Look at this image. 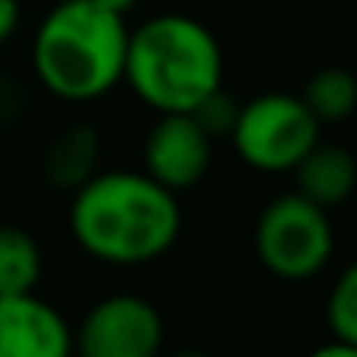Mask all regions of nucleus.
I'll list each match as a JSON object with an SVG mask.
<instances>
[{
	"label": "nucleus",
	"instance_id": "nucleus-6",
	"mask_svg": "<svg viewBox=\"0 0 357 357\" xmlns=\"http://www.w3.org/2000/svg\"><path fill=\"white\" fill-rule=\"evenodd\" d=\"M161 312L137 294H109L88 308L74 333L77 357H161Z\"/></svg>",
	"mask_w": 357,
	"mask_h": 357
},
{
	"label": "nucleus",
	"instance_id": "nucleus-14",
	"mask_svg": "<svg viewBox=\"0 0 357 357\" xmlns=\"http://www.w3.org/2000/svg\"><path fill=\"white\" fill-rule=\"evenodd\" d=\"M238 105L242 102H235L225 88H218V91H211L190 116L204 126V133L214 140V137H228L231 133V126H235V116H238Z\"/></svg>",
	"mask_w": 357,
	"mask_h": 357
},
{
	"label": "nucleus",
	"instance_id": "nucleus-18",
	"mask_svg": "<svg viewBox=\"0 0 357 357\" xmlns=\"http://www.w3.org/2000/svg\"><path fill=\"white\" fill-rule=\"evenodd\" d=\"M172 357H211V354H204V350H178V354H172Z\"/></svg>",
	"mask_w": 357,
	"mask_h": 357
},
{
	"label": "nucleus",
	"instance_id": "nucleus-15",
	"mask_svg": "<svg viewBox=\"0 0 357 357\" xmlns=\"http://www.w3.org/2000/svg\"><path fill=\"white\" fill-rule=\"evenodd\" d=\"M22 25V4L18 0H0V46H4Z\"/></svg>",
	"mask_w": 357,
	"mask_h": 357
},
{
	"label": "nucleus",
	"instance_id": "nucleus-1",
	"mask_svg": "<svg viewBox=\"0 0 357 357\" xmlns=\"http://www.w3.org/2000/svg\"><path fill=\"white\" fill-rule=\"evenodd\" d=\"M70 235L98 263L144 266L165 256L183 231L178 193L140 168H98L70 193Z\"/></svg>",
	"mask_w": 357,
	"mask_h": 357
},
{
	"label": "nucleus",
	"instance_id": "nucleus-13",
	"mask_svg": "<svg viewBox=\"0 0 357 357\" xmlns=\"http://www.w3.org/2000/svg\"><path fill=\"white\" fill-rule=\"evenodd\" d=\"M326 322H329L333 340L357 347V270L354 266H347L336 277L326 301Z\"/></svg>",
	"mask_w": 357,
	"mask_h": 357
},
{
	"label": "nucleus",
	"instance_id": "nucleus-19",
	"mask_svg": "<svg viewBox=\"0 0 357 357\" xmlns=\"http://www.w3.org/2000/svg\"><path fill=\"white\" fill-rule=\"evenodd\" d=\"M53 4H56V0H53Z\"/></svg>",
	"mask_w": 357,
	"mask_h": 357
},
{
	"label": "nucleus",
	"instance_id": "nucleus-3",
	"mask_svg": "<svg viewBox=\"0 0 357 357\" xmlns=\"http://www.w3.org/2000/svg\"><path fill=\"white\" fill-rule=\"evenodd\" d=\"M130 25L91 0H56L32 36L36 81L63 102H95L123 84Z\"/></svg>",
	"mask_w": 357,
	"mask_h": 357
},
{
	"label": "nucleus",
	"instance_id": "nucleus-4",
	"mask_svg": "<svg viewBox=\"0 0 357 357\" xmlns=\"http://www.w3.org/2000/svg\"><path fill=\"white\" fill-rule=\"evenodd\" d=\"M319 130L322 123L308 112L301 95L266 91L238 105L228 140L249 168L280 175L291 172L319 144Z\"/></svg>",
	"mask_w": 357,
	"mask_h": 357
},
{
	"label": "nucleus",
	"instance_id": "nucleus-16",
	"mask_svg": "<svg viewBox=\"0 0 357 357\" xmlns=\"http://www.w3.org/2000/svg\"><path fill=\"white\" fill-rule=\"evenodd\" d=\"M308 357H357V347H350V343H340V340H329L326 347L312 350Z\"/></svg>",
	"mask_w": 357,
	"mask_h": 357
},
{
	"label": "nucleus",
	"instance_id": "nucleus-9",
	"mask_svg": "<svg viewBox=\"0 0 357 357\" xmlns=\"http://www.w3.org/2000/svg\"><path fill=\"white\" fill-rule=\"evenodd\" d=\"M294 193L312 200L322 211H333L354 197L357 186V161L347 147L340 144H315L294 168Z\"/></svg>",
	"mask_w": 357,
	"mask_h": 357
},
{
	"label": "nucleus",
	"instance_id": "nucleus-12",
	"mask_svg": "<svg viewBox=\"0 0 357 357\" xmlns=\"http://www.w3.org/2000/svg\"><path fill=\"white\" fill-rule=\"evenodd\" d=\"M301 102L319 123H343L357 105V81L347 67H322L308 77Z\"/></svg>",
	"mask_w": 357,
	"mask_h": 357
},
{
	"label": "nucleus",
	"instance_id": "nucleus-11",
	"mask_svg": "<svg viewBox=\"0 0 357 357\" xmlns=\"http://www.w3.org/2000/svg\"><path fill=\"white\" fill-rule=\"evenodd\" d=\"M43 277V249L39 242L15 225H0V298L29 294Z\"/></svg>",
	"mask_w": 357,
	"mask_h": 357
},
{
	"label": "nucleus",
	"instance_id": "nucleus-17",
	"mask_svg": "<svg viewBox=\"0 0 357 357\" xmlns=\"http://www.w3.org/2000/svg\"><path fill=\"white\" fill-rule=\"evenodd\" d=\"M91 4H98V8H105V11H112V15H130V8H137V0H91Z\"/></svg>",
	"mask_w": 357,
	"mask_h": 357
},
{
	"label": "nucleus",
	"instance_id": "nucleus-10",
	"mask_svg": "<svg viewBox=\"0 0 357 357\" xmlns=\"http://www.w3.org/2000/svg\"><path fill=\"white\" fill-rule=\"evenodd\" d=\"M98 168H102V140H98V130L88 123H74L60 130L43 154V175L50 178V186L63 193H74L77 186H84Z\"/></svg>",
	"mask_w": 357,
	"mask_h": 357
},
{
	"label": "nucleus",
	"instance_id": "nucleus-2",
	"mask_svg": "<svg viewBox=\"0 0 357 357\" xmlns=\"http://www.w3.org/2000/svg\"><path fill=\"white\" fill-rule=\"evenodd\" d=\"M221 81L225 53L200 18L168 11L130 29L123 84L151 112H193Z\"/></svg>",
	"mask_w": 357,
	"mask_h": 357
},
{
	"label": "nucleus",
	"instance_id": "nucleus-7",
	"mask_svg": "<svg viewBox=\"0 0 357 357\" xmlns=\"http://www.w3.org/2000/svg\"><path fill=\"white\" fill-rule=\"evenodd\" d=\"M211 158H214V140L190 112H165L147 130L144 172L172 193L193 190L207 175Z\"/></svg>",
	"mask_w": 357,
	"mask_h": 357
},
{
	"label": "nucleus",
	"instance_id": "nucleus-8",
	"mask_svg": "<svg viewBox=\"0 0 357 357\" xmlns=\"http://www.w3.org/2000/svg\"><path fill=\"white\" fill-rule=\"evenodd\" d=\"M0 357H74L70 322L36 291L0 298Z\"/></svg>",
	"mask_w": 357,
	"mask_h": 357
},
{
	"label": "nucleus",
	"instance_id": "nucleus-5",
	"mask_svg": "<svg viewBox=\"0 0 357 357\" xmlns=\"http://www.w3.org/2000/svg\"><path fill=\"white\" fill-rule=\"evenodd\" d=\"M336 252L329 211L298 193L273 197L256 218V256L280 280L319 277Z\"/></svg>",
	"mask_w": 357,
	"mask_h": 357
}]
</instances>
